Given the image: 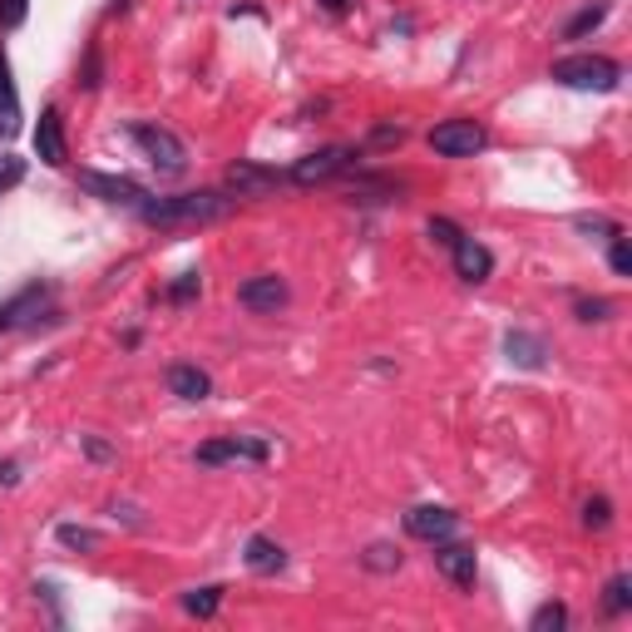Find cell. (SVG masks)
Masks as SVG:
<instances>
[{"label": "cell", "instance_id": "obj_1", "mask_svg": "<svg viewBox=\"0 0 632 632\" xmlns=\"http://www.w3.org/2000/svg\"><path fill=\"white\" fill-rule=\"evenodd\" d=\"M237 207V198L227 188H193V193H173V198H144L138 217L148 227H203V223H223Z\"/></svg>", "mask_w": 632, "mask_h": 632}, {"label": "cell", "instance_id": "obj_2", "mask_svg": "<svg viewBox=\"0 0 632 632\" xmlns=\"http://www.w3.org/2000/svg\"><path fill=\"white\" fill-rule=\"evenodd\" d=\"M553 84L563 89H588V94H612L622 84V65L608 55H568V59H553L549 69Z\"/></svg>", "mask_w": 632, "mask_h": 632}, {"label": "cell", "instance_id": "obj_3", "mask_svg": "<svg viewBox=\"0 0 632 632\" xmlns=\"http://www.w3.org/2000/svg\"><path fill=\"white\" fill-rule=\"evenodd\" d=\"M128 138H134L138 154H144L163 178H178L188 168V148H183V138H178L173 128H163V124H134V128H128Z\"/></svg>", "mask_w": 632, "mask_h": 632}, {"label": "cell", "instance_id": "obj_4", "mask_svg": "<svg viewBox=\"0 0 632 632\" xmlns=\"http://www.w3.org/2000/svg\"><path fill=\"white\" fill-rule=\"evenodd\" d=\"M351 163H356V148H346V144H326V148H316V154H302V158H296V163L286 168V183H296V188L331 183V178H341Z\"/></svg>", "mask_w": 632, "mask_h": 632}, {"label": "cell", "instance_id": "obj_5", "mask_svg": "<svg viewBox=\"0 0 632 632\" xmlns=\"http://www.w3.org/2000/svg\"><path fill=\"white\" fill-rule=\"evenodd\" d=\"M193 460L198 464H267L272 460V444L267 440H257V435H227V440H207V444H198L193 450Z\"/></svg>", "mask_w": 632, "mask_h": 632}, {"label": "cell", "instance_id": "obj_6", "mask_svg": "<svg viewBox=\"0 0 632 632\" xmlns=\"http://www.w3.org/2000/svg\"><path fill=\"white\" fill-rule=\"evenodd\" d=\"M484 144H489V134L474 119H444V124L430 128V148L440 158H474Z\"/></svg>", "mask_w": 632, "mask_h": 632}, {"label": "cell", "instance_id": "obj_7", "mask_svg": "<svg viewBox=\"0 0 632 632\" xmlns=\"http://www.w3.org/2000/svg\"><path fill=\"white\" fill-rule=\"evenodd\" d=\"M282 183H286L282 168L252 163V158H237V163L223 173V188H227L233 198H267V193H276Z\"/></svg>", "mask_w": 632, "mask_h": 632}, {"label": "cell", "instance_id": "obj_8", "mask_svg": "<svg viewBox=\"0 0 632 632\" xmlns=\"http://www.w3.org/2000/svg\"><path fill=\"white\" fill-rule=\"evenodd\" d=\"M454 529H460V514L444 509V504H415V509H405V533L420 543H444L454 539Z\"/></svg>", "mask_w": 632, "mask_h": 632}, {"label": "cell", "instance_id": "obj_9", "mask_svg": "<svg viewBox=\"0 0 632 632\" xmlns=\"http://www.w3.org/2000/svg\"><path fill=\"white\" fill-rule=\"evenodd\" d=\"M79 188H84L89 198H99V203H109V207H144V188L134 183V178H119V173H94V168H89V173H79Z\"/></svg>", "mask_w": 632, "mask_h": 632}, {"label": "cell", "instance_id": "obj_10", "mask_svg": "<svg viewBox=\"0 0 632 632\" xmlns=\"http://www.w3.org/2000/svg\"><path fill=\"white\" fill-rule=\"evenodd\" d=\"M49 306V282H30L20 286L10 302H0V331H20V326H30L40 312Z\"/></svg>", "mask_w": 632, "mask_h": 632}, {"label": "cell", "instance_id": "obj_11", "mask_svg": "<svg viewBox=\"0 0 632 632\" xmlns=\"http://www.w3.org/2000/svg\"><path fill=\"white\" fill-rule=\"evenodd\" d=\"M435 568H440V578H450L454 588H474V578H479V558H474L470 543H435Z\"/></svg>", "mask_w": 632, "mask_h": 632}, {"label": "cell", "instance_id": "obj_12", "mask_svg": "<svg viewBox=\"0 0 632 632\" xmlns=\"http://www.w3.org/2000/svg\"><path fill=\"white\" fill-rule=\"evenodd\" d=\"M35 154L40 163L49 168H65L69 163V144H65V119H59V109H40V124H35Z\"/></svg>", "mask_w": 632, "mask_h": 632}, {"label": "cell", "instance_id": "obj_13", "mask_svg": "<svg viewBox=\"0 0 632 632\" xmlns=\"http://www.w3.org/2000/svg\"><path fill=\"white\" fill-rule=\"evenodd\" d=\"M237 302H242L247 312H276V306H286V282L276 272H257L237 286Z\"/></svg>", "mask_w": 632, "mask_h": 632}, {"label": "cell", "instance_id": "obj_14", "mask_svg": "<svg viewBox=\"0 0 632 632\" xmlns=\"http://www.w3.org/2000/svg\"><path fill=\"white\" fill-rule=\"evenodd\" d=\"M450 252H454V276H460V282L479 286V282H489V276H494V252L484 242H474V237H460Z\"/></svg>", "mask_w": 632, "mask_h": 632}, {"label": "cell", "instance_id": "obj_15", "mask_svg": "<svg viewBox=\"0 0 632 632\" xmlns=\"http://www.w3.org/2000/svg\"><path fill=\"white\" fill-rule=\"evenodd\" d=\"M504 356H509V365H519V371H543V365H549V346H543V336L523 331V326L504 331Z\"/></svg>", "mask_w": 632, "mask_h": 632}, {"label": "cell", "instance_id": "obj_16", "mask_svg": "<svg viewBox=\"0 0 632 632\" xmlns=\"http://www.w3.org/2000/svg\"><path fill=\"white\" fill-rule=\"evenodd\" d=\"M163 381H168V391H173L178 400H207V395H213V375L198 371V365H188V361L168 365Z\"/></svg>", "mask_w": 632, "mask_h": 632}, {"label": "cell", "instance_id": "obj_17", "mask_svg": "<svg viewBox=\"0 0 632 632\" xmlns=\"http://www.w3.org/2000/svg\"><path fill=\"white\" fill-rule=\"evenodd\" d=\"M20 89H15V75H10V55L0 49V138H15L20 134Z\"/></svg>", "mask_w": 632, "mask_h": 632}, {"label": "cell", "instance_id": "obj_18", "mask_svg": "<svg viewBox=\"0 0 632 632\" xmlns=\"http://www.w3.org/2000/svg\"><path fill=\"white\" fill-rule=\"evenodd\" d=\"M242 558L252 573H282L286 568V549L276 539H267V533H252V539H247Z\"/></svg>", "mask_w": 632, "mask_h": 632}, {"label": "cell", "instance_id": "obj_19", "mask_svg": "<svg viewBox=\"0 0 632 632\" xmlns=\"http://www.w3.org/2000/svg\"><path fill=\"white\" fill-rule=\"evenodd\" d=\"M608 0H592V5H583L578 15L568 20V25H563V40H583V35H592V30L602 25V20H608Z\"/></svg>", "mask_w": 632, "mask_h": 632}, {"label": "cell", "instance_id": "obj_20", "mask_svg": "<svg viewBox=\"0 0 632 632\" xmlns=\"http://www.w3.org/2000/svg\"><path fill=\"white\" fill-rule=\"evenodd\" d=\"M223 608V588H213V583H207V588H188L183 592V612L188 618H213V612Z\"/></svg>", "mask_w": 632, "mask_h": 632}, {"label": "cell", "instance_id": "obj_21", "mask_svg": "<svg viewBox=\"0 0 632 632\" xmlns=\"http://www.w3.org/2000/svg\"><path fill=\"white\" fill-rule=\"evenodd\" d=\"M602 608L612 612V618H622V612L632 608V578L628 573H612L608 588H602Z\"/></svg>", "mask_w": 632, "mask_h": 632}, {"label": "cell", "instance_id": "obj_22", "mask_svg": "<svg viewBox=\"0 0 632 632\" xmlns=\"http://www.w3.org/2000/svg\"><path fill=\"white\" fill-rule=\"evenodd\" d=\"M563 628H568V608H563V602H543V608H533L529 632H563Z\"/></svg>", "mask_w": 632, "mask_h": 632}, {"label": "cell", "instance_id": "obj_23", "mask_svg": "<svg viewBox=\"0 0 632 632\" xmlns=\"http://www.w3.org/2000/svg\"><path fill=\"white\" fill-rule=\"evenodd\" d=\"M361 563L371 573H395V568H400V549H391V543H371Z\"/></svg>", "mask_w": 632, "mask_h": 632}, {"label": "cell", "instance_id": "obj_24", "mask_svg": "<svg viewBox=\"0 0 632 632\" xmlns=\"http://www.w3.org/2000/svg\"><path fill=\"white\" fill-rule=\"evenodd\" d=\"M55 533H59V543H65V549H84V553H94L99 543H104L94 529H79V523H59Z\"/></svg>", "mask_w": 632, "mask_h": 632}, {"label": "cell", "instance_id": "obj_25", "mask_svg": "<svg viewBox=\"0 0 632 632\" xmlns=\"http://www.w3.org/2000/svg\"><path fill=\"white\" fill-rule=\"evenodd\" d=\"M608 523H612V504L602 499V494H592V499L583 504V529H598L602 533Z\"/></svg>", "mask_w": 632, "mask_h": 632}, {"label": "cell", "instance_id": "obj_26", "mask_svg": "<svg viewBox=\"0 0 632 632\" xmlns=\"http://www.w3.org/2000/svg\"><path fill=\"white\" fill-rule=\"evenodd\" d=\"M198 292H203V276H198V272H183V276H178V282H168V302H173V306H183V302H193V296Z\"/></svg>", "mask_w": 632, "mask_h": 632}, {"label": "cell", "instance_id": "obj_27", "mask_svg": "<svg viewBox=\"0 0 632 632\" xmlns=\"http://www.w3.org/2000/svg\"><path fill=\"white\" fill-rule=\"evenodd\" d=\"M608 267H612V272H618V276H632V247H628V237H612V247H608Z\"/></svg>", "mask_w": 632, "mask_h": 632}, {"label": "cell", "instance_id": "obj_28", "mask_svg": "<svg viewBox=\"0 0 632 632\" xmlns=\"http://www.w3.org/2000/svg\"><path fill=\"white\" fill-rule=\"evenodd\" d=\"M425 233H430L440 247H454V242L464 237V233H460V223H450V217H430V223H425Z\"/></svg>", "mask_w": 632, "mask_h": 632}, {"label": "cell", "instance_id": "obj_29", "mask_svg": "<svg viewBox=\"0 0 632 632\" xmlns=\"http://www.w3.org/2000/svg\"><path fill=\"white\" fill-rule=\"evenodd\" d=\"M25 178V158H15V154H0V193H10V188Z\"/></svg>", "mask_w": 632, "mask_h": 632}, {"label": "cell", "instance_id": "obj_30", "mask_svg": "<svg viewBox=\"0 0 632 632\" xmlns=\"http://www.w3.org/2000/svg\"><path fill=\"white\" fill-rule=\"evenodd\" d=\"M30 15V0H0V30H20Z\"/></svg>", "mask_w": 632, "mask_h": 632}, {"label": "cell", "instance_id": "obj_31", "mask_svg": "<svg viewBox=\"0 0 632 632\" xmlns=\"http://www.w3.org/2000/svg\"><path fill=\"white\" fill-rule=\"evenodd\" d=\"M573 316H578V321H608V316H612V302H602V296H588V302L573 306Z\"/></svg>", "mask_w": 632, "mask_h": 632}, {"label": "cell", "instance_id": "obj_32", "mask_svg": "<svg viewBox=\"0 0 632 632\" xmlns=\"http://www.w3.org/2000/svg\"><path fill=\"white\" fill-rule=\"evenodd\" d=\"M573 227H578V233H608V237H618L622 233V227L618 223H608V217H598V213H578V217H573Z\"/></svg>", "mask_w": 632, "mask_h": 632}, {"label": "cell", "instance_id": "obj_33", "mask_svg": "<svg viewBox=\"0 0 632 632\" xmlns=\"http://www.w3.org/2000/svg\"><path fill=\"white\" fill-rule=\"evenodd\" d=\"M84 454H89V460H99V464H109V460H114V444H104L99 435H84Z\"/></svg>", "mask_w": 632, "mask_h": 632}, {"label": "cell", "instance_id": "obj_34", "mask_svg": "<svg viewBox=\"0 0 632 632\" xmlns=\"http://www.w3.org/2000/svg\"><path fill=\"white\" fill-rule=\"evenodd\" d=\"M84 89H99V55L89 49V59H84V79H79Z\"/></svg>", "mask_w": 632, "mask_h": 632}, {"label": "cell", "instance_id": "obj_35", "mask_svg": "<svg viewBox=\"0 0 632 632\" xmlns=\"http://www.w3.org/2000/svg\"><path fill=\"white\" fill-rule=\"evenodd\" d=\"M346 5H351V0H321V10H331V15H341Z\"/></svg>", "mask_w": 632, "mask_h": 632}]
</instances>
